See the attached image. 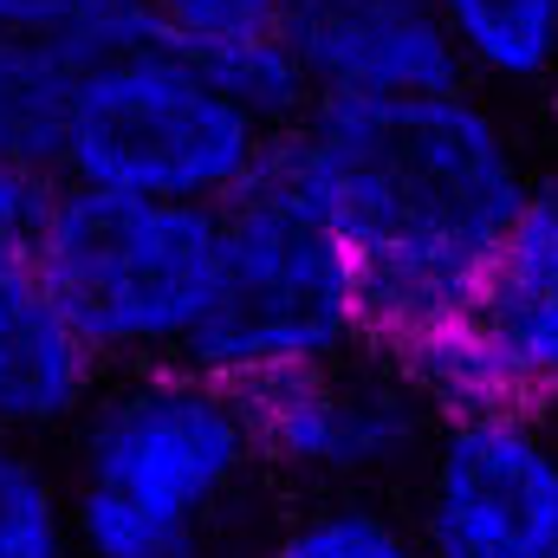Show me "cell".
I'll return each instance as SVG.
<instances>
[{
  "label": "cell",
  "instance_id": "cell-14",
  "mask_svg": "<svg viewBox=\"0 0 558 558\" xmlns=\"http://www.w3.org/2000/svg\"><path fill=\"white\" fill-rule=\"evenodd\" d=\"M0 39L46 46L72 72L156 46L149 0H0Z\"/></svg>",
  "mask_w": 558,
  "mask_h": 558
},
{
  "label": "cell",
  "instance_id": "cell-4",
  "mask_svg": "<svg viewBox=\"0 0 558 558\" xmlns=\"http://www.w3.org/2000/svg\"><path fill=\"white\" fill-rule=\"evenodd\" d=\"M274 143L189 52L156 39L72 78L59 175L98 195L221 215L267 169Z\"/></svg>",
  "mask_w": 558,
  "mask_h": 558
},
{
  "label": "cell",
  "instance_id": "cell-18",
  "mask_svg": "<svg viewBox=\"0 0 558 558\" xmlns=\"http://www.w3.org/2000/svg\"><path fill=\"white\" fill-rule=\"evenodd\" d=\"M292 7L299 0H149V20L162 46L202 59V52H221L260 33H286Z\"/></svg>",
  "mask_w": 558,
  "mask_h": 558
},
{
  "label": "cell",
  "instance_id": "cell-9",
  "mask_svg": "<svg viewBox=\"0 0 558 558\" xmlns=\"http://www.w3.org/2000/svg\"><path fill=\"white\" fill-rule=\"evenodd\" d=\"M98 351L72 331L39 267L0 260V435L46 441L72 435V422L105 390Z\"/></svg>",
  "mask_w": 558,
  "mask_h": 558
},
{
  "label": "cell",
  "instance_id": "cell-21",
  "mask_svg": "<svg viewBox=\"0 0 558 558\" xmlns=\"http://www.w3.org/2000/svg\"><path fill=\"white\" fill-rule=\"evenodd\" d=\"M553 422H558V416H553Z\"/></svg>",
  "mask_w": 558,
  "mask_h": 558
},
{
  "label": "cell",
  "instance_id": "cell-7",
  "mask_svg": "<svg viewBox=\"0 0 558 558\" xmlns=\"http://www.w3.org/2000/svg\"><path fill=\"white\" fill-rule=\"evenodd\" d=\"M428 558H553L558 553V422L500 410L441 422L410 487Z\"/></svg>",
  "mask_w": 558,
  "mask_h": 558
},
{
  "label": "cell",
  "instance_id": "cell-2",
  "mask_svg": "<svg viewBox=\"0 0 558 558\" xmlns=\"http://www.w3.org/2000/svg\"><path fill=\"white\" fill-rule=\"evenodd\" d=\"M65 487L78 558H254L274 526L247 403L195 364L105 377L72 422Z\"/></svg>",
  "mask_w": 558,
  "mask_h": 558
},
{
  "label": "cell",
  "instance_id": "cell-8",
  "mask_svg": "<svg viewBox=\"0 0 558 558\" xmlns=\"http://www.w3.org/2000/svg\"><path fill=\"white\" fill-rule=\"evenodd\" d=\"M286 39L318 105H410L468 85L435 0H299Z\"/></svg>",
  "mask_w": 558,
  "mask_h": 558
},
{
  "label": "cell",
  "instance_id": "cell-15",
  "mask_svg": "<svg viewBox=\"0 0 558 558\" xmlns=\"http://www.w3.org/2000/svg\"><path fill=\"white\" fill-rule=\"evenodd\" d=\"M0 558H78L65 468L13 435H0Z\"/></svg>",
  "mask_w": 558,
  "mask_h": 558
},
{
  "label": "cell",
  "instance_id": "cell-16",
  "mask_svg": "<svg viewBox=\"0 0 558 558\" xmlns=\"http://www.w3.org/2000/svg\"><path fill=\"white\" fill-rule=\"evenodd\" d=\"M72 78L78 72L46 46L0 39V162H59Z\"/></svg>",
  "mask_w": 558,
  "mask_h": 558
},
{
  "label": "cell",
  "instance_id": "cell-1",
  "mask_svg": "<svg viewBox=\"0 0 558 558\" xmlns=\"http://www.w3.org/2000/svg\"><path fill=\"white\" fill-rule=\"evenodd\" d=\"M279 149L344 234L364 344L384 357L481 312L494 254L539 182L513 124L468 85L410 105H318Z\"/></svg>",
  "mask_w": 558,
  "mask_h": 558
},
{
  "label": "cell",
  "instance_id": "cell-19",
  "mask_svg": "<svg viewBox=\"0 0 558 558\" xmlns=\"http://www.w3.org/2000/svg\"><path fill=\"white\" fill-rule=\"evenodd\" d=\"M65 202L59 162H0V260L33 267Z\"/></svg>",
  "mask_w": 558,
  "mask_h": 558
},
{
  "label": "cell",
  "instance_id": "cell-11",
  "mask_svg": "<svg viewBox=\"0 0 558 558\" xmlns=\"http://www.w3.org/2000/svg\"><path fill=\"white\" fill-rule=\"evenodd\" d=\"M397 371L410 377L428 416L435 422H474V416H500V410H533L526 384L507 357V344L494 338V325L481 312H461L435 331L410 338L403 351H390Z\"/></svg>",
  "mask_w": 558,
  "mask_h": 558
},
{
  "label": "cell",
  "instance_id": "cell-17",
  "mask_svg": "<svg viewBox=\"0 0 558 558\" xmlns=\"http://www.w3.org/2000/svg\"><path fill=\"white\" fill-rule=\"evenodd\" d=\"M195 65H202V72L228 92V105L247 111L267 137H292V131L318 111V98H312V85H305V65H299V52H292L286 33H260V39L202 52Z\"/></svg>",
  "mask_w": 558,
  "mask_h": 558
},
{
  "label": "cell",
  "instance_id": "cell-10",
  "mask_svg": "<svg viewBox=\"0 0 558 558\" xmlns=\"http://www.w3.org/2000/svg\"><path fill=\"white\" fill-rule=\"evenodd\" d=\"M481 318L507 344L526 403L558 416V182H533L520 221L507 228L481 292Z\"/></svg>",
  "mask_w": 558,
  "mask_h": 558
},
{
  "label": "cell",
  "instance_id": "cell-13",
  "mask_svg": "<svg viewBox=\"0 0 558 558\" xmlns=\"http://www.w3.org/2000/svg\"><path fill=\"white\" fill-rule=\"evenodd\" d=\"M254 558H428V546L416 520L397 513L390 500L331 494V500H299L292 513H279Z\"/></svg>",
  "mask_w": 558,
  "mask_h": 558
},
{
  "label": "cell",
  "instance_id": "cell-3",
  "mask_svg": "<svg viewBox=\"0 0 558 558\" xmlns=\"http://www.w3.org/2000/svg\"><path fill=\"white\" fill-rule=\"evenodd\" d=\"M351 351H364L357 260L274 143L267 169L221 208L215 305L182 364L215 384L254 390L267 377L338 364Z\"/></svg>",
  "mask_w": 558,
  "mask_h": 558
},
{
  "label": "cell",
  "instance_id": "cell-12",
  "mask_svg": "<svg viewBox=\"0 0 558 558\" xmlns=\"http://www.w3.org/2000/svg\"><path fill=\"white\" fill-rule=\"evenodd\" d=\"M468 92H546L558 78V0H435Z\"/></svg>",
  "mask_w": 558,
  "mask_h": 558
},
{
  "label": "cell",
  "instance_id": "cell-20",
  "mask_svg": "<svg viewBox=\"0 0 558 558\" xmlns=\"http://www.w3.org/2000/svg\"><path fill=\"white\" fill-rule=\"evenodd\" d=\"M553 558H558V553H553Z\"/></svg>",
  "mask_w": 558,
  "mask_h": 558
},
{
  "label": "cell",
  "instance_id": "cell-5",
  "mask_svg": "<svg viewBox=\"0 0 558 558\" xmlns=\"http://www.w3.org/2000/svg\"><path fill=\"white\" fill-rule=\"evenodd\" d=\"M33 267L105 371L182 364L215 305L221 215L65 182Z\"/></svg>",
  "mask_w": 558,
  "mask_h": 558
},
{
  "label": "cell",
  "instance_id": "cell-6",
  "mask_svg": "<svg viewBox=\"0 0 558 558\" xmlns=\"http://www.w3.org/2000/svg\"><path fill=\"white\" fill-rule=\"evenodd\" d=\"M260 461L274 481L305 487V500L357 494L384 500L390 487H416L422 461L441 435L397 357L384 351H351L338 364L286 371L254 390H241Z\"/></svg>",
  "mask_w": 558,
  "mask_h": 558
}]
</instances>
